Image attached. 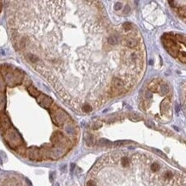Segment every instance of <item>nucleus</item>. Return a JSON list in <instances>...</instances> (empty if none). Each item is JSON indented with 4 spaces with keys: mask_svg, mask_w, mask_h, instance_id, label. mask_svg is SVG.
<instances>
[{
    "mask_svg": "<svg viewBox=\"0 0 186 186\" xmlns=\"http://www.w3.org/2000/svg\"><path fill=\"white\" fill-rule=\"evenodd\" d=\"M3 76L4 77V82L10 87H15L22 83L23 79V74L21 70L17 69L7 68L6 70L3 71Z\"/></svg>",
    "mask_w": 186,
    "mask_h": 186,
    "instance_id": "f257e3e1",
    "label": "nucleus"
},
{
    "mask_svg": "<svg viewBox=\"0 0 186 186\" xmlns=\"http://www.w3.org/2000/svg\"><path fill=\"white\" fill-rule=\"evenodd\" d=\"M4 139L9 146L13 149L20 148L23 143V140L21 135L19 134V132L15 128H11V127L4 132Z\"/></svg>",
    "mask_w": 186,
    "mask_h": 186,
    "instance_id": "f03ea898",
    "label": "nucleus"
},
{
    "mask_svg": "<svg viewBox=\"0 0 186 186\" xmlns=\"http://www.w3.org/2000/svg\"><path fill=\"white\" fill-rule=\"evenodd\" d=\"M51 117L53 123L58 126H62L65 123L66 119L69 118L67 113L57 106H54L51 111Z\"/></svg>",
    "mask_w": 186,
    "mask_h": 186,
    "instance_id": "7ed1b4c3",
    "label": "nucleus"
},
{
    "mask_svg": "<svg viewBox=\"0 0 186 186\" xmlns=\"http://www.w3.org/2000/svg\"><path fill=\"white\" fill-rule=\"evenodd\" d=\"M66 153L65 148L63 146H57L56 148H50V152H49V157L56 160V159L61 158L64 156Z\"/></svg>",
    "mask_w": 186,
    "mask_h": 186,
    "instance_id": "20e7f679",
    "label": "nucleus"
},
{
    "mask_svg": "<svg viewBox=\"0 0 186 186\" xmlns=\"http://www.w3.org/2000/svg\"><path fill=\"white\" fill-rule=\"evenodd\" d=\"M37 102H38V104L41 107H44L46 109H49L52 104V100L49 96L46 95V94H40L37 97Z\"/></svg>",
    "mask_w": 186,
    "mask_h": 186,
    "instance_id": "39448f33",
    "label": "nucleus"
},
{
    "mask_svg": "<svg viewBox=\"0 0 186 186\" xmlns=\"http://www.w3.org/2000/svg\"><path fill=\"white\" fill-rule=\"evenodd\" d=\"M11 123L8 116L4 113H0V130L5 132L10 128Z\"/></svg>",
    "mask_w": 186,
    "mask_h": 186,
    "instance_id": "423d86ee",
    "label": "nucleus"
},
{
    "mask_svg": "<svg viewBox=\"0 0 186 186\" xmlns=\"http://www.w3.org/2000/svg\"><path fill=\"white\" fill-rule=\"evenodd\" d=\"M28 158L32 160H41L43 159V155H42L40 150L36 148H29L28 150Z\"/></svg>",
    "mask_w": 186,
    "mask_h": 186,
    "instance_id": "0eeeda50",
    "label": "nucleus"
},
{
    "mask_svg": "<svg viewBox=\"0 0 186 186\" xmlns=\"http://www.w3.org/2000/svg\"><path fill=\"white\" fill-rule=\"evenodd\" d=\"M124 43L129 48H134L138 45V39H136L134 37H128V38L124 39Z\"/></svg>",
    "mask_w": 186,
    "mask_h": 186,
    "instance_id": "6e6552de",
    "label": "nucleus"
},
{
    "mask_svg": "<svg viewBox=\"0 0 186 186\" xmlns=\"http://www.w3.org/2000/svg\"><path fill=\"white\" fill-rule=\"evenodd\" d=\"M160 107H161L162 112H167L168 110H170L171 105H170V100H169V99H165L161 102Z\"/></svg>",
    "mask_w": 186,
    "mask_h": 186,
    "instance_id": "1a4fd4ad",
    "label": "nucleus"
},
{
    "mask_svg": "<svg viewBox=\"0 0 186 186\" xmlns=\"http://www.w3.org/2000/svg\"><path fill=\"white\" fill-rule=\"evenodd\" d=\"M28 93L30 94V95L31 96H33V97H35V98H37L39 95L40 94V93L39 92L38 90L36 89L34 87H33V86H28Z\"/></svg>",
    "mask_w": 186,
    "mask_h": 186,
    "instance_id": "9d476101",
    "label": "nucleus"
},
{
    "mask_svg": "<svg viewBox=\"0 0 186 186\" xmlns=\"http://www.w3.org/2000/svg\"><path fill=\"white\" fill-rule=\"evenodd\" d=\"M98 145L100 147H112L113 145L112 142H111L109 140H106L105 138H102L100 139L98 142Z\"/></svg>",
    "mask_w": 186,
    "mask_h": 186,
    "instance_id": "9b49d317",
    "label": "nucleus"
},
{
    "mask_svg": "<svg viewBox=\"0 0 186 186\" xmlns=\"http://www.w3.org/2000/svg\"><path fill=\"white\" fill-rule=\"evenodd\" d=\"M6 105V99L4 93L0 92V112L4 110Z\"/></svg>",
    "mask_w": 186,
    "mask_h": 186,
    "instance_id": "f8f14e48",
    "label": "nucleus"
},
{
    "mask_svg": "<svg viewBox=\"0 0 186 186\" xmlns=\"http://www.w3.org/2000/svg\"><path fill=\"white\" fill-rule=\"evenodd\" d=\"M159 84L158 82H156V81H152V82H150L149 85H148V89L150 91H152V92H156L157 90H158V88H159Z\"/></svg>",
    "mask_w": 186,
    "mask_h": 186,
    "instance_id": "ddd939ff",
    "label": "nucleus"
},
{
    "mask_svg": "<svg viewBox=\"0 0 186 186\" xmlns=\"http://www.w3.org/2000/svg\"><path fill=\"white\" fill-rule=\"evenodd\" d=\"M65 130L67 132V134L70 135V136H75L76 134V129L72 126V124H68V125L66 126L65 128Z\"/></svg>",
    "mask_w": 186,
    "mask_h": 186,
    "instance_id": "4468645a",
    "label": "nucleus"
},
{
    "mask_svg": "<svg viewBox=\"0 0 186 186\" xmlns=\"http://www.w3.org/2000/svg\"><path fill=\"white\" fill-rule=\"evenodd\" d=\"M107 42L108 44L111 45V46H115V45L118 44V39H117L116 36L111 35L107 38Z\"/></svg>",
    "mask_w": 186,
    "mask_h": 186,
    "instance_id": "2eb2a0df",
    "label": "nucleus"
},
{
    "mask_svg": "<svg viewBox=\"0 0 186 186\" xmlns=\"http://www.w3.org/2000/svg\"><path fill=\"white\" fill-rule=\"evenodd\" d=\"M160 93L162 94H167L169 92V87L168 85H166V83H163L162 85H160Z\"/></svg>",
    "mask_w": 186,
    "mask_h": 186,
    "instance_id": "dca6fc26",
    "label": "nucleus"
},
{
    "mask_svg": "<svg viewBox=\"0 0 186 186\" xmlns=\"http://www.w3.org/2000/svg\"><path fill=\"white\" fill-rule=\"evenodd\" d=\"M94 136L92 135H87L86 136V143L88 146H92L93 144H94Z\"/></svg>",
    "mask_w": 186,
    "mask_h": 186,
    "instance_id": "f3484780",
    "label": "nucleus"
},
{
    "mask_svg": "<svg viewBox=\"0 0 186 186\" xmlns=\"http://www.w3.org/2000/svg\"><path fill=\"white\" fill-rule=\"evenodd\" d=\"M129 119H130V121L137 122V121H141L142 118V117L138 116L136 114H130V115H129Z\"/></svg>",
    "mask_w": 186,
    "mask_h": 186,
    "instance_id": "a211bd4d",
    "label": "nucleus"
},
{
    "mask_svg": "<svg viewBox=\"0 0 186 186\" xmlns=\"http://www.w3.org/2000/svg\"><path fill=\"white\" fill-rule=\"evenodd\" d=\"M150 169H151L153 172H158V171H160V165L159 164V163H157V162H154V163H153V164L151 165Z\"/></svg>",
    "mask_w": 186,
    "mask_h": 186,
    "instance_id": "6ab92c4d",
    "label": "nucleus"
},
{
    "mask_svg": "<svg viewBox=\"0 0 186 186\" xmlns=\"http://www.w3.org/2000/svg\"><path fill=\"white\" fill-rule=\"evenodd\" d=\"M121 164H122V166H124V167H126V166L130 164V160H129V158L127 156H124V157H122V158H121Z\"/></svg>",
    "mask_w": 186,
    "mask_h": 186,
    "instance_id": "aec40b11",
    "label": "nucleus"
},
{
    "mask_svg": "<svg viewBox=\"0 0 186 186\" xmlns=\"http://www.w3.org/2000/svg\"><path fill=\"white\" fill-rule=\"evenodd\" d=\"M4 89H5V82L3 76H0V92L4 93Z\"/></svg>",
    "mask_w": 186,
    "mask_h": 186,
    "instance_id": "412c9836",
    "label": "nucleus"
},
{
    "mask_svg": "<svg viewBox=\"0 0 186 186\" xmlns=\"http://www.w3.org/2000/svg\"><path fill=\"white\" fill-rule=\"evenodd\" d=\"M28 59L31 61V62H33V63H36V62H38V58L35 56V55H34V54H32V53H29L28 55Z\"/></svg>",
    "mask_w": 186,
    "mask_h": 186,
    "instance_id": "4be33fe9",
    "label": "nucleus"
},
{
    "mask_svg": "<svg viewBox=\"0 0 186 186\" xmlns=\"http://www.w3.org/2000/svg\"><path fill=\"white\" fill-rule=\"evenodd\" d=\"M127 143V141H117L113 143L112 146L114 147H119V146H122L124 144H126Z\"/></svg>",
    "mask_w": 186,
    "mask_h": 186,
    "instance_id": "5701e85b",
    "label": "nucleus"
},
{
    "mask_svg": "<svg viewBox=\"0 0 186 186\" xmlns=\"http://www.w3.org/2000/svg\"><path fill=\"white\" fill-rule=\"evenodd\" d=\"M123 27H124V28L125 30H127V31H129V30H130L132 28V25L130 23V22H125V23L123 24Z\"/></svg>",
    "mask_w": 186,
    "mask_h": 186,
    "instance_id": "b1692460",
    "label": "nucleus"
},
{
    "mask_svg": "<svg viewBox=\"0 0 186 186\" xmlns=\"http://www.w3.org/2000/svg\"><path fill=\"white\" fill-rule=\"evenodd\" d=\"M82 109H83V111L85 112H90V111H92V107H91L89 105H86V106H84Z\"/></svg>",
    "mask_w": 186,
    "mask_h": 186,
    "instance_id": "393cba45",
    "label": "nucleus"
},
{
    "mask_svg": "<svg viewBox=\"0 0 186 186\" xmlns=\"http://www.w3.org/2000/svg\"><path fill=\"white\" fill-rule=\"evenodd\" d=\"M121 9H122V4H121V3H117V4L114 5V10H117V11H118V10H120Z\"/></svg>",
    "mask_w": 186,
    "mask_h": 186,
    "instance_id": "a878e982",
    "label": "nucleus"
},
{
    "mask_svg": "<svg viewBox=\"0 0 186 186\" xmlns=\"http://www.w3.org/2000/svg\"><path fill=\"white\" fill-rule=\"evenodd\" d=\"M102 126V124L100 122H95L94 124V125H93V128L94 129V130H97V129H99L100 127H101Z\"/></svg>",
    "mask_w": 186,
    "mask_h": 186,
    "instance_id": "bb28decb",
    "label": "nucleus"
},
{
    "mask_svg": "<svg viewBox=\"0 0 186 186\" xmlns=\"http://www.w3.org/2000/svg\"><path fill=\"white\" fill-rule=\"evenodd\" d=\"M175 37H176V38H178V41H181V42H182V40H183V42H184V43H185V40H184V37H183L182 35H180V34H176V35H175Z\"/></svg>",
    "mask_w": 186,
    "mask_h": 186,
    "instance_id": "cd10ccee",
    "label": "nucleus"
},
{
    "mask_svg": "<svg viewBox=\"0 0 186 186\" xmlns=\"http://www.w3.org/2000/svg\"><path fill=\"white\" fill-rule=\"evenodd\" d=\"M87 186H97V184H96V183L94 182V180L91 179V180H89V181H88Z\"/></svg>",
    "mask_w": 186,
    "mask_h": 186,
    "instance_id": "c85d7f7f",
    "label": "nucleus"
},
{
    "mask_svg": "<svg viewBox=\"0 0 186 186\" xmlns=\"http://www.w3.org/2000/svg\"><path fill=\"white\" fill-rule=\"evenodd\" d=\"M154 151L155 153H157L158 154H160V156H162V157H164V158H166V154H164L163 152H161V151H160V150H158V149H154Z\"/></svg>",
    "mask_w": 186,
    "mask_h": 186,
    "instance_id": "c756f323",
    "label": "nucleus"
},
{
    "mask_svg": "<svg viewBox=\"0 0 186 186\" xmlns=\"http://www.w3.org/2000/svg\"><path fill=\"white\" fill-rule=\"evenodd\" d=\"M146 125L148 126V127H149V128H154V124L153 122H151V121L146 122Z\"/></svg>",
    "mask_w": 186,
    "mask_h": 186,
    "instance_id": "7c9ffc66",
    "label": "nucleus"
},
{
    "mask_svg": "<svg viewBox=\"0 0 186 186\" xmlns=\"http://www.w3.org/2000/svg\"><path fill=\"white\" fill-rule=\"evenodd\" d=\"M130 6H127L126 5L125 6V8H124V12H123V15H126V14H128L129 12H130Z\"/></svg>",
    "mask_w": 186,
    "mask_h": 186,
    "instance_id": "2f4dec72",
    "label": "nucleus"
},
{
    "mask_svg": "<svg viewBox=\"0 0 186 186\" xmlns=\"http://www.w3.org/2000/svg\"><path fill=\"white\" fill-rule=\"evenodd\" d=\"M146 97H147L148 99H151V98L153 97V94H151L150 92H147V93H146Z\"/></svg>",
    "mask_w": 186,
    "mask_h": 186,
    "instance_id": "473e14b6",
    "label": "nucleus"
},
{
    "mask_svg": "<svg viewBox=\"0 0 186 186\" xmlns=\"http://www.w3.org/2000/svg\"><path fill=\"white\" fill-rule=\"evenodd\" d=\"M55 174V172H52V173H51V175H50V180L51 181H53V175Z\"/></svg>",
    "mask_w": 186,
    "mask_h": 186,
    "instance_id": "72a5a7b5",
    "label": "nucleus"
},
{
    "mask_svg": "<svg viewBox=\"0 0 186 186\" xmlns=\"http://www.w3.org/2000/svg\"><path fill=\"white\" fill-rule=\"evenodd\" d=\"M70 168H71V172H72V171H74V168H75V164H71V166H70Z\"/></svg>",
    "mask_w": 186,
    "mask_h": 186,
    "instance_id": "f704fd0d",
    "label": "nucleus"
},
{
    "mask_svg": "<svg viewBox=\"0 0 186 186\" xmlns=\"http://www.w3.org/2000/svg\"><path fill=\"white\" fill-rule=\"evenodd\" d=\"M64 169H66V166H64L63 167H61V171H64Z\"/></svg>",
    "mask_w": 186,
    "mask_h": 186,
    "instance_id": "c9c22d12",
    "label": "nucleus"
},
{
    "mask_svg": "<svg viewBox=\"0 0 186 186\" xmlns=\"http://www.w3.org/2000/svg\"><path fill=\"white\" fill-rule=\"evenodd\" d=\"M3 163V160H2V159H1V157H0V164H2Z\"/></svg>",
    "mask_w": 186,
    "mask_h": 186,
    "instance_id": "e433bc0d",
    "label": "nucleus"
}]
</instances>
